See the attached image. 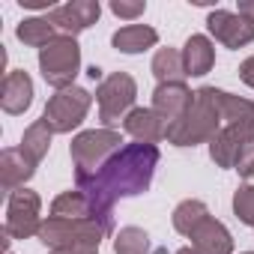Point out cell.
Returning <instances> with one entry per match:
<instances>
[{
    "instance_id": "cell-7",
    "label": "cell",
    "mask_w": 254,
    "mask_h": 254,
    "mask_svg": "<svg viewBox=\"0 0 254 254\" xmlns=\"http://www.w3.org/2000/svg\"><path fill=\"white\" fill-rule=\"evenodd\" d=\"M138 90H135V81L132 75L126 72H114L111 78H105L96 90V99H99V117L105 126H114L126 111L132 108Z\"/></svg>"
},
{
    "instance_id": "cell-24",
    "label": "cell",
    "mask_w": 254,
    "mask_h": 254,
    "mask_svg": "<svg viewBox=\"0 0 254 254\" xmlns=\"http://www.w3.org/2000/svg\"><path fill=\"white\" fill-rule=\"evenodd\" d=\"M117 254H147L150 251V236L141 227H123L114 242Z\"/></svg>"
},
{
    "instance_id": "cell-4",
    "label": "cell",
    "mask_w": 254,
    "mask_h": 254,
    "mask_svg": "<svg viewBox=\"0 0 254 254\" xmlns=\"http://www.w3.org/2000/svg\"><path fill=\"white\" fill-rule=\"evenodd\" d=\"M123 138L120 132L114 129H93V132H84L72 141V162H75V180L81 177H90L96 174L117 150H120Z\"/></svg>"
},
{
    "instance_id": "cell-30",
    "label": "cell",
    "mask_w": 254,
    "mask_h": 254,
    "mask_svg": "<svg viewBox=\"0 0 254 254\" xmlns=\"http://www.w3.org/2000/svg\"><path fill=\"white\" fill-rule=\"evenodd\" d=\"M239 15L254 24V0H242V3H239Z\"/></svg>"
},
{
    "instance_id": "cell-28",
    "label": "cell",
    "mask_w": 254,
    "mask_h": 254,
    "mask_svg": "<svg viewBox=\"0 0 254 254\" xmlns=\"http://www.w3.org/2000/svg\"><path fill=\"white\" fill-rule=\"evenodd\" d=\"M239 78H242L248 87H254V57H248V60L239 66Z\"/></svg>"
},
{
    "instance_id": "cell-25",
    "label": "cell",
    "mask_w": 254,
    "mask_h": 254,
    "mask_svg": "<svg viewBox=\"0 0 254 254\" xmlns=\"http://www.w3.org/2000/svg\"><path fill=\"white\" fill-rule=\"evenodd\" d=\"M233 212L239 215L242 224H251L254 227V186H242L233 194Z\"/></svg>"
},
{
    "instance_id": "cell-10",
    "label": "cell",
    "mask_w": 254,
    "mask_h": 254,
    "mask_svg": "<svg viewBox=\"0 0 254 254\" xmlns=\"http://www.w3.org/2000/svg\"><path fill=\"white\" fill-rule=\"evenodd\" d=\"M99 12H102V9H99L96 0H72V3H66V6L51 9L45 18H48L54 27H60L63 36H75V33L87 30V27L99 18Z\"/></svg>"
},
{
    "instance_id": "cell-29",
    "label": "cell",
    "mask_w": 254,
    "mask_h": 254,
    "mask_svg": "<svg viewBox=\"0 0 254 254\" xmlns=\"http://www.w3.org/2000/svg\"><path fill=\"white\" fill-rule=\"evenodd\" d=\"M51 254H99L96 245H75V248H54Z\"/></svg>"
},
{
    "instance_id": "cell-14",
    "label": "cell",
    "mask_w": 254,
    "mask_h": 254,
    "mask_svg": "<svg viewBox=\"0 0 254 254\" xmlns=\"http://www.w3.org/2000/svg\"><path fill=\"white\" fill-rule=\"evenodd\" d=\"M33 102V81L27 72H6L0 87V105L6 114H24Z\"/></svg>"
},
{
    "instance_id": "cell-18",
    "label": "cell",
    "mask_w": 254,
    "mask_h": 254,
    "mask_svg": "<svg viewBox=\"0 0 254 254\" xmlns=\"http://www.w3.org/2000/svg\"><path fill=\"white\" fill-rule=\"evenodd\" d=\"M183 63H186V75H206L215 63V48L206 36H191L186 42L183 51Z\"/></svg>"
},
{
    "instance_id": "cell-22",
    "label": "cell",
    "mask_w": 254,
    "mask_h": 254,
    "mask_svg": "<svg viewBox=\"0 0 254 254\" xmlns=\"http://www.w3.org/2000/svg\"><path fill=\"white\" fill-rule=\"evenodd\" d=\"M54 24L48 21V18H27V21H21L18 24V39L24 42V45H33V48H45L48 42H54L57 36H54Z\"/></svg>"
},
{
    "instance_id": "cell-11",
    "label": "cell",
    "mask_w": 254,
    "mask_h": 254,
    "mask_svg": "<svg viewBox=\"0 0 254 254\" xmlns=\"http://www.w3.org/2000/svg\"><path fill=\"white\" fill-rule=\"evenodd\" d=\"M206 24H209V33L227 48H242V45H248L254 39V24L248 18H242V15L227 12V9L212 12Z\"/></svg>"
},
{
    "instance_id": "cell-6",
    "label": "cell",
    "mask_w": 254,
    "mask_h": 254,
    "mask_svg": "<svg viewBox=\"0 0 254 254\" xmlns=\"http://www.w3.org/2000/svg\"><path fill=\"white\" fill-rule=\"evenodd\" d=\"M90 111V93L81 90V87H69V90H60L51 96V102L45 105V114H42V123L48 126L51 132H72L75 126L84 123Z\"/></svg>"
},
{
    "instance_id": "cell-16",
    "label": "cell",
    "mask_w": 254,
    "mask_h": 254,
    "mask_svg": "<svg viewBox=\"0 0 254 254\" xmlns=\"http://www.w3.org/2000/svg\"><path fill=\"white\" fill-rule=\"evenodd\" d=\"M33 162L21 153V150H3V156H0V186H3V191H15L18 186H24L30 177H33Z\"/></svg>"
},
{
    "instance_id": "cell-5",
    "label": "cell",
    "mask_w": 254,
    "mask_h": 254,
    "mask_svg": "<svg viewBox=\"0 0 254 254\" xmlns=\"http://www.w3.org/2000/svg\"><path fill=\"white\" fill-rule=\"evenodd\" d=\"M105 227L93 218H51L42 221L39 239L54 251V248H75V245H96L102 242Z\"/></svg>"
},
{
    "instance_id": "cell-27",
    "label": "cell",
    "mask_w": 254,
    "mask_h": 254,
    "mask_svg": "<svg viewBox=\"0 0 254 254\" xmlns=\"http://www.w3.org/2000/svg\"><path fill=\"white\" fill-rule=\"evenodd\" d=\"M236 171H239L242 177H254V144L245 147V153H242L239 162H236Z\"/></svg>"
},
{
    "instance_id": "cell-34",
    "label": "cell",
    "mask_w": 254,
    "mask_h": 254,
    "mask_svg": "<svg viewBox=\"0 0 254 254\" xmlns=\"http://www.w3.org/2000/svg\"><path fill=\"white\" fill-rule=\"evenodd\" d=\"M245 254H254V251H245Z\"/></svg>"
},
{
    "instance_id": "cell-31",
    "label": "cell",
    "mask_w": 254,
    "mask_h": 254,
    "mask_svg": "<svg viewBox=\"0 0 254 254\" xmlns=\"http://www.w3.org/2000/svg\"><path fill=\"white\" fill-rule=\"evenodd\" d=\"M21 6H30V9H48L51 0H21Z\"/></svg>"
},
{
    "instance_id": "cell-20",
    "label": "cell",
    "mask_w": 254,
    "mask_h": 254,
    "mask_svg": "<svg viewBox=\"0 0 254 254\" xmlns=\"http://www.w3.org/2000/svg\"><path fill=\"white\" fill-rule=\"evenodd\" d=\"M51 218H93V206L84 197V191H78V189L75 191H63L51 203Z\"/></svg>"
},
{
    "instance_id": "cell-15",
    "label": "cell",
    "mask_w": 254,
    "mask_h": 254,
    "mask_svg": "<svg viewBox=\"0 0 254 254\" xmlns=\"http://www.w3.org/2000/svg\"><path fill=\"white\" fill-rule=\"evenodd\" d=\"M191 248L197 254H230L233 251V239H230L227 227L209 215L200 227L191 230Z\"/></svg>"
},
{
    "instance_id": "cell-3",
    "label": "cell",
    "mask_w": 254,
    "mask_h": 254,
    "mask_svg": "<svg viewBox=\"0 0 254 254\" xmlns=\"http://www.w3.org/2000/svg\"><path fill=\"white\" fill-rule=\"evenodd\" d=\"M78 66H81V48L75 42V36H57L54 42H48L42 51H39V69H42V78L60 93V90H69L75 75H78Z\"/></svg>"
},
{
    "instance_id": "cell-1",
    "label": "cell",
    "mask_w": 254,
    "mask_h": 254,
    "mask_svg": "<svg viewBox=\"0 0 254 254\" xmlns=\"http://www.w3.org/2000/svg\"><path fill=\"white\" fill-rule=\"evenodd\" d=\"M156 165H159L156 144H126L96 174L75 180L78 191H84V197L90 200L93 218L105 227V233L114 224V218H111L114 215V200L129 197V194H141L150 186Z\"/></svg>"
},
{
    "instance_id": "cell-23",
    "label": "cell",
    "mask_w": 254,
    "mask_h": 254,
    "mask_svg": "<svg viewBox=\"0 0 254 254\" xmlns=\"http://www.w3.org/2000/svg\"><path fill=\"white\" fill-rule=\"evenodd\" d=\"M206 218H209V209H206V203H200V200H183V203L174 209V227H177L180 233H186V236H191V230L200 227Z\"/></svg>"
},
{
    "instance_id": "cell-2",
    "label": "cell",
    "mask_w": 254,
    "mask_h": 254,
    "mask_svg": "<svg viewBox=\"0 0 254 254\" xmlns=\"http://www.w3.org/2000/svg\"><path fill=\"white\" fill-rule=\"evenodd\" d=\"M221 123V105L215 87H200L189 105V111L168 126V141L177 147H194L200 141H212L218 135Z\"/></svg>"
},
{
    "instance_id": "cell-26",
    "label": "cell",
    "mask_w": 254,
    "mask_h": 254,
    "mask_svg": "<svg viewBox=\"0 0 254 254\" xmlns=\"http://www.w3.org/2000/svg\"><path fill=\"white\" fill-rule=\"evenodd\" d=\"M144 9H147V3H123V0L111 3V12L120 18H138V15H144Z\"/></svg>"
},
{
    "instance_id": "cell-21",
    "label": "cell",
    "mask_w": 254,
    "mask_h": 254,
    "mask_svg": "<svg viewBox=\"0 0 254 254\" xmlns=\"http://www.w3.org/2000/svg\"><path fill=\"white\" fill-rule=\"evenodd\" d=\"M51 129L39 120V123H33L30 129L24 132V138H21V153L33 162V165H39L42 159H45V153H48V147H51Z\"/></svg>"
},
{
    "instance_id": "cell-19",
    "label": "cell",
    "mask_w": 254,
    "mask_h": 254,
    "mask_svg": "<svg viewBox=\"0 0 254 254\" xmlns=\"http://www.w3.org/2000/svg\"><path fill=\"white\" fill-rule=\"evenodd\" d=\"M153 75L159 78V84H183V78H186L183 54L174 48H162L153 57Z\"/></svg>"
},
{
    "instance_id": "cell-9",
    "label": "cell",
    "mask_w": 254,
    "mask_h": 254,
    "mask_svg": "<svg viewBox=\"0 0 254 254\" xmlns=\"http://www.w3.org/2000/svg\"><path fill=\"white\" fill-rule=\"evenodd\" d=\"M42 221H39V197L30 189H18L9 194V206H6V224L3 230L9 236L27 239L33 233H39Z\"/></svg>"
},
{
    "instance_id": "cell-8",
    "label": "cell",
    "mask_w": 254,
    "mask_h": 254,
    "mask_svg": "<svg viewBox=\"0 0 254 254\" xmlns=\"http://www.w3.org/2000/svg\"><path fill=\"white\" fill-rule=\"evenodd\" d=\"M254 144V120L248 123H227L224 129H218V135L209 141V156L218 168H236L239 156L245 153V147Z\"/></svg>"
},
{
    "instance_id": "cell-13",
    "label": "cell",
    "mask_w": 254,
    "mask_h": 254,
    "mask_svg": "<svg viewBox=\"0 0 254 254\" xmlns=\"http://www.w3.org/2000/svg\"><path fill=\"white\" fill-rule=\"evenodd\" d=\"M123 129L129 132L138 144H156V141L168 138V123L153 108H135V111H129Z\"/></svg>"
},
{
    "instance_id": "cell-17",
    "label": "cell",
    "mask_w": 254,
    "mask_h": 254,
    "mask_svg": "<svg viewBox=\"0 0 254 254\" xmlns=\"http://www.w3.org/2000/svg\"><path fill=\"white\" fill-rule=\"evenodd\" d=\"M159 42V33L147 24H129V27H120L114 33V48L123 51V54H138V51H147Z\"/></svg>"
},
{
    "instance_id": "cell-12",
    "label": "cell",
    "mask_w": 254,
    "mask_h": 254,
    "mask_svg": "<svg viewBox=\"0 0 254 254\" xmlns=\"http://www.w3.org/2000/svg\"><path fill=\"white\" fill-rule=\"evenodd\" d=\"M191 99H194V93L186 84H159L156 93H153V111L171 126L189 111Z\"/></svg>"
},
{
    "instance_id": "cell-32",
    "label": "cell",
    "mask_w": 254,
    "mask_h": 254,
    "mask_svg": "<svg viewBox=\"0 0 254 254\" xmlns=\"http://www.w3.org/2000/svg\"><path fill=\"white\" fill-rule=\"evenodd\" d=\"M87 75H90L93 81H99V78H102V69H99V66H90V72H87Z\"/></svg>"
},
{
    "instance_id": "cell-33",
    "label": "cell",
    "mask_w": 254,
    "mask_h": 254,
    "mask_svg": "<svg viewBox=\"0 0 254 254\" xmlns=\"http://www.w3.org/2000/svg\"><path fill=\"white\" fill-rule=\"evenodd\" d=\"M177 254H197V251H194V248H191V245H189V248H180V251H177Z\"/></svg>"
}]
</instances>
